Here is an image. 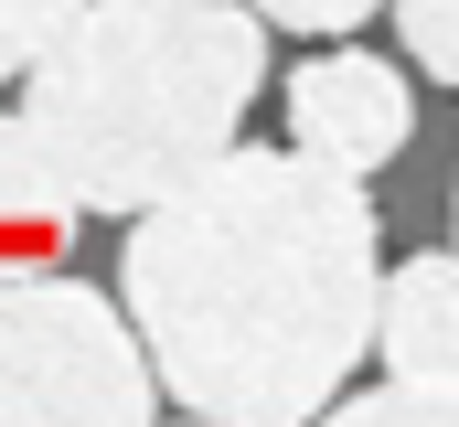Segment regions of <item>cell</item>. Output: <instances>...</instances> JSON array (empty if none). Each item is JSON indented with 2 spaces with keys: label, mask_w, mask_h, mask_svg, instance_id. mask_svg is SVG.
I'll use <instances>...</instances> for the list:
<instances>
[{
  "label": "cell",
  "mask_w": 459,
  "mask_h": 427,
  "mask_svg": "<svg viewBox=\"0 0 459 427\" xmlns=\"http://www.w3.org/2000/svg\"><path fill=\"white\" fill-rule=\"evenodd\" d=\"M256 86L267 22L246 0H86L22 75V118L86 214H150L235 150Z\"/></svg>",
  "instance_id": "obj_2"
},
{
  "label": "cell",
  "mask_w": 459,
  "mask_h": 427,
  "mask_svg": "<svg viewBox=\"0 0 459 427\" xmlns=\"http://www.w3.org/2000/svg\"><path fill=\"white\" fill-rule=\"evenodd\" d=\"M374 353L385 374H417V385H459V246L438 257H406L374 300Z\"/></svg>",
  "instance_id": "obj_5"
},
{
  "label": "cell",
  "mask_w": 459,
  "mask_h": 427,
  "mask_svg": "<svg viewBox=\"0 0 459 427\" xmlns=\"http://www.w3.org/2000/svg\"><path fill=\"white\" fill-rule=\"evenodd\" d=\"M385 224L363 171L289 150H225L182 193L128 214L117 300L150 342V374L182 417L299 427L352 396L374 353Z\"/></svg>",
  "instance_id": "obj_1"
},
{
  "label": "cell",
  "mask_w": 459,
  "mask_h": 427,
  "mask_svg": "<svg viewBox=\"0 0 459 427\" xmlns=\"http://www.w3.org/2000/svg\"><path fill=\"white\" fill-rule=\"evenodd\" d=\"M75 214L86 204L54 171V150L32 139V118H0V278H32L43 257H65Z\"/></svg>",
  "instance_id": "obj_6"
},
{
  "label": "cell",
  "mask_w": 459,
  "mask_h": 427,
  "mask_svg": "<svg viewBox=\"0 0 459 427\" xmlns=\"http://www.w3.org/2000/svg\"><path fill=\"white\" fill-rule=\"evenodd\" d=\"M289 139L310 150V161H332V171H374V161H395L406 139H417V97H406V75L385 65V54H310L299 75H289Z\"/></svg>",
  "instance_id": "obj_4"
},
{
  "label": "cell",
  "mask_w": 459,
  "mask_h": 427,
  "mask_svg": "<svg viewBox=\"0 0 459 427\" xmlns=\"http://www.w3.org/2000/svg\"><path fill=\"white\" fill-rule=\"evenodd\" d=\"M352 427H406V417H459V385H417V374H385L342 406Z\"/></svg>",
  "instance_id": "obj_8"
},
{
  "label": "cell",
  "mask_w": 459,
  "mask_h": 427,
  "mask_svg": "<svg viewBox=\"0 0 459 427\" xmlns=\"http://www.w3.org/2000/svg\"><path fill=\"white\" fill-rule=\"evenodd\" d=\"M449 246H459V235H449Z\"/></svg>",
  "instance_id": "obj_11"
},
{
  "label": "cell",
  "mask_w": 459,
  "mask_h": 427,
  "mask_svg": "<svg viewBox=\"0 0 459 427\" xmlns=\"http://www.w3.org/2000/svg\"><path fill=\"white\" fill-rule=\"evenodd\" d=\"M75 11H86V0H0V86H11V75H32V65H43V43H54Z\"/></svg>",
  "instance_id": "obj_7"
},
{
  "label": "cell",
  "mask_w": 459,
  "mask_h": 427,
  "mask_svg": "<svg viewBox=\"0 0 459 427\" xmlns=\"http://www.w3.org/2000/svg\"><path fill=\"white\" fill-rule=\"evenodd\" d=\"M160 406L128 300L86 278H0V427H139Z\"/></svg>",
  "instance_id": "obj_3"
},
{
  "label": "cell",
  "mask_w": 459,
  "mask_h": 427,
  "mask_svg": "<svg viewBox=\"0 0 459 427\" xmlns=\"http://www.w3.org/2000/svg\"><path fill=\"white\" fill-rule=\"evenodd\" d=\"M256 22H278V32H352L363 11H395V0H246Z\"/></svg>",
  "instance_id": "obj_10"
},
{
  "label": "cell",
  "mask_w": 459,
  "mask_h": 427,
  "mask_svg": "<svg viewBox=\"0 0 459 427\" xmlns=\"http://www.w3.org/2000/svg\"><path fill=\"white\" fill-rule=\"evenodd\" d=\"M395 32L438 86H459V0H395Z\"/></svg>",
  "instance_id": "obj_9"
}]
</instances>
